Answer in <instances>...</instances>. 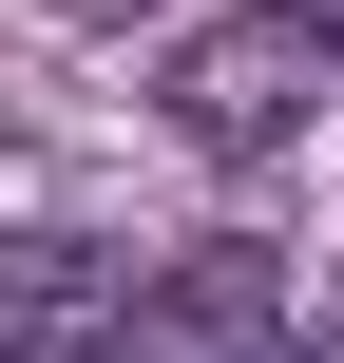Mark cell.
Wrapping results in <instances>:
<instances>
[{"label": "cell", "instance_id": "obj_3", "mask_svg": "<svg viewBox=\"0 0 344 363\" xmlns=\"http://www.w3.org/2000/svg\"><path fill=\"white\" fill-rule=\"evenodd\" d=\"M115 325H134V268H115L96 230L0 249V363H115Z\"/></svg>", "mask_w": 344, "mask_h": 363}, {"label": "cell", "instance_id": "obj_4", "mask_svg": "<svg viewBox=\"0 0 344 363\" xmlns=\"http://www.w3.org/2000/svg\"><path fill=\"white\" fill-rule=\"evenodd\" d=\"M287 19H306V38H344V0H287Z\"/></svg>", "mask_w": 344, "mask_h": 363}, {"label": "cell", "instance_id": "obj_2", "mask_svg": "<svg viewBox=\"0 0 344 363\" xmlns=\"http://www.w3.org/2000/svg\"><path fill=\"white\" fill-rule=\"evenodd\" d=\"M115 363H287V249H172L134 287Z\"/></svg>", "mask_w": 344, "mask_h": 363}, {"label": "cell", "instance_id": "obj_1", "mask_svg": "<svg viewBox=\"0 0 344 363\" xmlns=\"http://www.w3.org/2000/svg\"><path fill=\"white\" fill-rule=\"evenodd\" d=\"M326 57L344 38H306L287 0H249V19H211V38L172 57V134H192L211 172H249V153H287V134L326 115Z\"/></svg>", "mask_w": 344, "mask_h": 363}]
</instances>
